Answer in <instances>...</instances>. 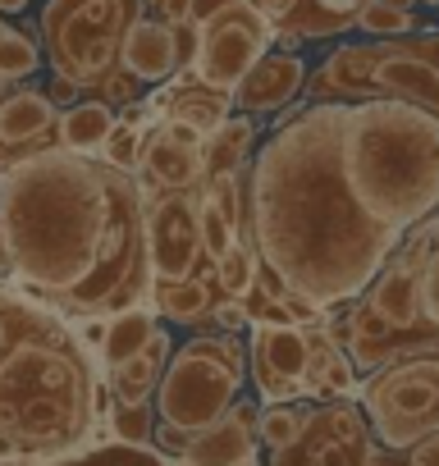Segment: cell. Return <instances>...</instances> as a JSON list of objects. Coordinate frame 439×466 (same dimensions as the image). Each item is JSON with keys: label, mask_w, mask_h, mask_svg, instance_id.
I'll list each match as a JSON object with an SVG mask.
<instances>
[{"label": "cell", "mask_w": 439, "mask_h": 466, "mask_svg": "<svg viewBox=\"0 0 439 466\" xmlns=\"http://www.w3.org/2000/svg\"><path fill=\"white\" fill-rule=\"evenodd\" d=\"M0 243L19 293L78 320H110L151 298L147 187L101 156L65 147L0 178Z\"/></svg>", "instance_id": "1"}, {"label": "cell", "mask_w": 439, "mask_h": 466, "mask_svg": "<svg viewBox=\"0 0 439 466\" xmlns=\"http://www.w3.org/2000/svg\"><path fill=\"white\" fill-rule=\"evenodd\" d=\"M243 243L271 298L316 311L357 302L403 238L380 228L343 174V101L298 110L257 151L243 183Z\"/></svg>", "instance_id": "2"}, {"label": "cell", "mask_w": 439, "mask_h": 466, "mask_svg": "<svg viewBox=\"0 0 439 466\" xmlns=\"http://www.w3.org/2000/svg\"><path fill=\"white\" fill-rule=\"evenodd\" d=\"M83 339L37 298L0 284V466L83 448L115 407Z\"/></svg>", "instance_id": "3"}, {"label": "cell", "mask_w": 439, "mask_h": 466, "mask_svg": "<svg viewBox=\"0 0 439 466\" xmlns=\"http://www.w3.org/2000/svg\"><path fill=\"white\" fill-rule=\"evenodd\" d=\"M343 174L362 210L407 238L439 215V119L407 101H343Z\"/></svg>", "instance_id": "4"}, {"label": "cell", "mask_w": 439, "mask_h": 466, "mask_svg": "<svg viewBox=\"0 0 439 466\" xmlns=\"http://www.w3.org/2000/svg\"><path fill=\"white\" fill-rule=\"evenodd\" d=\"M142 5L147 0H51L42 10V37L56 78L97 92L106 106H133L138 78L119 69V56Z\"/></svg>", "instance_id": "5"}, {"label": "cell", "mask_w": 439, "mask_h": 466, "mask_svg": "<svg viewBox=\"0 0 439 466\" xmlns=\"http://www.w3.org/2000/svg\"><path fill=\"white\" fill-rule=\"evenodd\" d=\"M316 101H407L439 119V33L334 51L302 87Z\"/></svg>", "instance_id": "6"}, {"label": "cell", "mask_w": 439, "mask_h": 466, "mask_svg": "<svg viewBox=\"0 0 439 466\" xmlns=\"http://www.w3.org/2000/svg\"><path fill=\"white\" fill-rule=\"evenodd\" d=\"M243 380H248V348L239 343V334H220V329L197 334L169 357L151 407L165 425L183 434H201L230 416Z\"/></svg>", "instance_id": "7"}, {"label": "cell", "mask_w": 439, "mask_h": 466, "mask_svg": "<svg viewBox=\"0 0 439 466\" xmlns=\"http://www.w3.org/2000/svg\"><path fill=\"white\" fill-rule=\"evenodd\" d=\"M362 416L389 452H403L425 434H439V348L407 352L384 370L366 375Z\"/></svg>", "instance_id": "8"}, {"label": "cell", "mask_w": 439, "mask_h": 466, "mask_svg": "<svg viewBox=\"0 0 439 466\" xmlns=\"http://www.w3.org/2000/svg\"><path fill=\"white\" fill-rule=\"evenodd\" d=\"M197 206H201V187H188V192L147 187V261H151V284H188V279H201V275L215 270L206 261V248H201Z\"/></svg>", "instance_id": "9"}, {"label": "cell", "mask_w": 439, "mask_h": 466, "mask_svg": "<svg viewBox=\"0 0 439 466\" xmlns=\"http://www.w3.org/2000/svg\"><path fill=\"white\" fill-rule=\"evenodd\" d=\"M271 24L257 15L252 0H239L225 15H215L197 28V60H192V78L215 87V92H230L266 60V46H271Z\"/></svg>", "instance_id": "10"}, {"label": "cell", "mask_w": 439, "mask_h": 466, "mask_svg": "<svg viewBox=\"0 0 439 466\" xmlns=\"http://www.w3.org/2000/svg\"><path fill=\"white\" fill-rule=\"evenodd\" d=\"M307 329L302 325H257L252 348H248V366L257 380V398L266 407L275 402H293L302 398V375H307Z\"/></svg>", "instance_id": "11"}, {"label": "cell", "mask_w": 439, "mask_h": 466, "mask_svg": "<svg viewBox=\"0 0 439 466\" xmlns=\"http://www.w3.org/2000/svg\"><path fill=\"white\" fill-rule=\"evenodd\" d=\"M252 5L271 24L275 37L316 42V37H339V33L357 28L371 0H252Z\"/></svg>", "instance_id": "12"}, {"label": "cell", "mask_w": 439, "mask_h": 466, "mask_svg": "<svg viewBox=\"0 0 439 466\" xmlns=\"http://www.w3.org/2000/svg\"><path fill=\"white\" fill-rule=\"evenodd\" d=\"M257 439H261V411L257 402H234L225 420L188 439V452L179 466H252L257 461Z\"/></svg>", "instance_id": "13"}, {"label": "cell", "mask_w": 439, "mask_h": 466, "mask_svg": "<svg viewBox=\"0 0 439 466\" xmlns=\"http://www.w3.org/2000/svg\"><path fill=\"white\" fill-rule=\"evenodd\" d=\"M147 110H151V124L179 119V124L197 128V133L210 142L220 128H225V119H230V110H234V96H230V92H215V87H206V83H197L192 74H179L160 96L147 101Z\"/></svg>", "instance_id": "14"}, {"label": "cell", "mask_w": 439, "mask_h": 466, "mask_svg": "<svg viewBox=\"0 0 439 466\" xmlns=\"http://www.w3.org/2000/svg\"><path fill=\"white\" fill-rule=\"evenodd\" d=\"M119 69L138 83H165L174 74H183V42H179V28L160 24V19H138L128 42H124V56H119Z\"/></svg>", "instance_id": "15"}, {"label": "cell", "mask_w": 439, "mask_h": 466, "mask_svg": "<svg viewBox=\"0 0 439 466\" xmlns=\"http://www.w3.org/2000/svg\"><path fill=\"white\" fill-rule=\"evenodd\" d=\"M142 178L160 192L201 187L206 183V147H183L156 124L142 142Z\"/></svg>", "instance_id": "16"}, {"label": "cell", "mask_w": 439, "mask_h": 466, "mask_svg": "<svg viewBox=\"0 0 439 466\" xmlns=\"http://www.w3.org/2000/svg\"><path fill=\"white\" fill-rule=\"evenodd\" d=\"M307 87V69L298 56H266L239 87H234V106L243 115H271L284 110L298 92Z\"/></svg>", "instance_id": "17"}, {"label": "cell", "mask_w": 439, "mask_h": 466, "mask_svg": "<svg viewBox=\"0 0 439 466\" xmlns=\"http://www.w3.org/2000/svg\"><path fill=\"white\" fill-rule=\"evenodd\" d=\"M169 357H174V352H169V339H165V329H156L151 343H147L133 361H124L119 370L106 375L110 402H115V407H147V402L156 398V389H160V375H165Z\"/></svg>", "instance_id": "18"}, {"label": "cell", "mask_w": 439, "mask_h": 466, "mask_svg": "<svg viewBox=\"0 0 439 466\" xmlns=\"http://www.w3.org/2000/svg\"><path fill=\"white\" fill-rule=\"evenodd\" d=\"M307 343H311V357H307V375H302V393L307 398H348L357 375H352V361L348 352L334 343V334L325 325H307Z\"/></svg>", "instance_id": "19"}, {"label": "cell", "mask_w": 439, "mask_h": 466, "mask_svg": "<svg viewBox=\"0 0 439 466\" xmlns=\"http://www.w3.org/2000/svg\"><path fill=\"white\" fill-rule=\"evenodd\" d=\"M119 124V110L106 101H78L69 110H60V147L74 156H101L110 133Z\"/></svg>", "instance_id": "20"}, {"label": "cell", "mask_w": 439, "mask_h": 466, "mask_svg": "<svg viewBox=\"0 0 439 466\" xmlns=\"http://www.w3.org/2000/svg\"><path fill=\"white\" fill-rule=\"evenodd\" d=\"M156 329H160V325H156V311H151L147 302H142V307H128V311H119V316H110V320H106L101 352H97L101 370L110 375V370H119L124 361H133V357L151 343Z\"/></svg>", "instance_id": "21"}, {"label": "cell", "mask_w": 439, "mask_h": 466, "mask_svg": "<svg viewBox=\"0 0 439 466\" xmlns=\"http://www.w3.org/2000/svg\"><path fill=\"white\" fill-rule=\"evenodd\" d=\"M220 302H225V289H220L215 270L201 279H188V284H151V307L169 320H183V325L206 320Z\"/></svg>", "instance_id": "22"}, {"label": "cell", "mask_w": 439, "mask_h": 466, "mask_svg": "<svg viewBox=\"0 0 439 466\" xmlns=\"http://www.w3.org/2000/svg\"><path fill=\"white\" fill-rule=\"evenodd\" d=\"M248 147H252V119L248 115H230L225 128L206 142V178L239 174L243 160H248Z\"/></svg>", "instance_id": "23"}, {"label": "cell", "mask_w": 439, "mask_h": 466, "mask_svg": "<svg viewBox=\"0 0 439 466\" xmlns=\"http://www.w3.org/2000/svg\"><path fill=\"white\" fill-rule=\"evenodd\" d=\"M215 279H220V289H225V298H248L252 289H257V279H261V261H257V252L239 238L234 248H230V257L215 266Z\"/></svg>", "instance_id": "24"}, {"label": "cell", "mask_w": 439, "mask_h": 466, "mask_svg": "<svg viewBox=\"0 0 439 466\" xmlns=\"http://www.w3.org/2000/svg\"><path fill=\"white\" fill-rule=\"evenodd\" d=\"M156 407L147 402V407H110L106 411V430H110V439L115 443H124V448H147L151 439H156Z\"/></svg>", "instance_id": "25"}, {"label": "cell", "mask_w": 439, "mask_h": 466, "mask_svg": "<svg viewBox=\"0 0 439 466\" xmlns=\"http://www.w3.org/2000/svg\"><path fill=\"white\" fill-rule=\"evenodd\" d=\"M42 65V51L28 33L19 28H0V83H19Z\"/></svg>", "instance_id": "26"}, {"label": "cell", "mask_w": 439, "mask_h": 466, "mask_svg": "<svg viewBox=\"0 0 439 466\" xmlns=\"http://www.w3.org/2000/svg\"><path fill=\"white\" fill-rule=\"evenodd\" d=\"M142 142H147V128L119 119L115 133H110V142H106V151H101V160L115 165V169H124V174H138L142 169Z\"/></svg>", "instance_id": "27"}, {"label": "cell", "mask_w": 439, "mask_h": 466, "mask_svg": "<svg viewBox=\"0 0 439 466\" xmlns=\"http://www.w3.org/2000/svg\"><path fill=\"white\" fill-rule=\"evenodd\" d=\"M302 425H307V411H302V407L275 402V407L261 411V443H266L271 452H280V448H289V443L302 434Z\"/></svg>", "instance_id": "28"}, {"label": "cell", "mask_w": 439, "mask_h": 466, "mask_svg": "<svg viewBox=\"0 0 439 466\" xmlns=\"http://www.w3.org/2000/svg\"><path fill=\"white\" fill-rule=\"evenodd\" d=\"M357 28H366L371 37H407L412 33V15L384 5V0H371V5L362 10V19H357Z\"/></svg>", "instance_id": "29"}, {"label": "cell", "mask_w": 439, "mask_h": 466, "mask_svg": "<svg viewBox=\"0 0 439 466\" xmlns=\"http://www.w3.org/2000/svg\"><path fill=\"white\" fill-rule=\"evenodd\" d=\"M421 320L439 334V238H434V248L421 266Z\"/></svg>", "instance_id": "30"}, {"label": "cell", "mask_w": 439, "mask_h": 466, "mask_svg": "<svg viewBox=\"0 0 439 466\" xmlns=\"http://www.w3.org/2000/svg\"><path fill=\"white\" fill-rule=\"evenodd\" d=\"M210 320H215V329L220 334H239V329H248L252 320H248V307L239 302V298H225L215 311H210Z\"/></svg>", "instance_id": "31"}, {"label": "cell", "mask_w": 439, "mask_h": 466, "mask_svg": "<svg viewBox=\"0 0 439 466\" xmlns=\"http://www.w3.org/2000/svg\"><path fill=\"white\" fill-rule=\"evenodd\" d=\"M188 439L192 434H183V430H174V425H165V420H156V448L165 452V457H174V461H183V452H188Z\"/></svg>", "instance_id": "32"}, {"label": "cell", "mask_w": 439, "mask_h": 466, "mask_svg": "<svg viewBox=\"0 0 439 466\" xmlns=\"http://www.w3.org/2000/svg\"><path fill=\"white\" fill-rule=\"evenodd\" d=\"M230 5H239V0H188V24H192V28H201L206 19L225 15Z\"/></svg>", "instance_id": "33"}, {"label": "cell", "mask_w": 439, "mask_h": 466, "mask_svg": "<svg viewBox=\"0 0 439 466\" xmlns=\"http://www.w3.org/2000/svg\"><path fill=\"white\" fill-rule=\"evenodd\" d=\"M78 92H83L78 83H69V78H51V92H46V96H51L56 110H69V106H78Z\"/></svg>", "instance_id": "34"}, {"label": "cell", "mask_w": 439, "mask_h": 466, "mask_svg": "<svg viewBox=\"0 0 439 466\" xmlns=\"http://www.w3.org/2000/svg\"><path fill=\"white\" fill-rule=\"evenodd\" d=\"M28 0H0V15H24Z\"/></svg>", "instance_id": "35"}, {"label": "cell", "mask_w": 439, "mask_h": 466, "mask_svg": "<svg viewBox=\"0 0 439 466\" xmlns=\"http://www.w3.org/2000/svg\"><path fill=\"white\" fill-rule=\"evenodd\" d=\"M384 5H393V10H407V15H412V5H416V0H384Z\"/></svg>", "instance_id": "36"}, {"label": "cell", "mask_w": 439, "mask_h": 466, "mask_svg": "<svg viewBox=\"0 0 439 466\" xmlns=\"http://www.w3.org/2000/svg\"><path fill=\"white\" fill-rule=\"evenodd\" d=\"M147 5H156V10H160V5H165V0H147Z\"/></svg>", "instance_id": "37"}, {"label": "cell", "mask_w": 439, "mask_h": 466, "mask_svg": "<svg viewBox=\"0 0 439 466\" xmlns=\"http://www.w3.org/2000/svg\"><path fill=\"white\" fill-rule=\"evenodd\" d=\"M425 5H439V0H425Z\"/></svg>", "instance_id": "38"}, {"label": "cell", "mask_w": 439, "mask_h": 466, "mask_svg": "<svg viewBox=\"0 0 439 466\" xmlns=\"http://www.w3.org/2000/svg\"><path fill=\"white\" fill-rule=\"evenodd\" d=\"M252 466H257V461H252Z\"/></svg>", "instance_id": "39"}]
</instances>
